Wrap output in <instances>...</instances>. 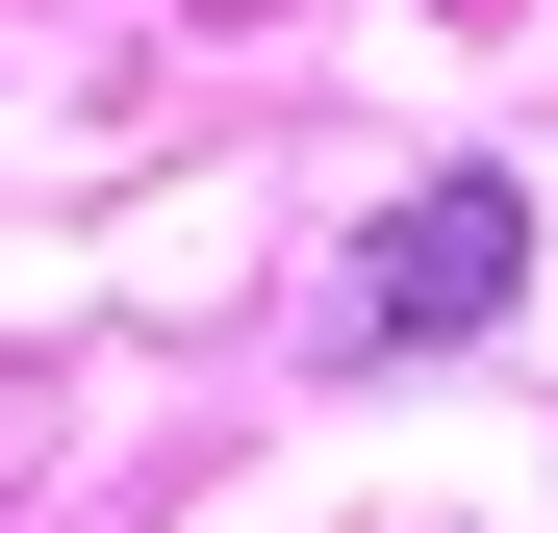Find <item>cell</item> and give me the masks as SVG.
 Instances as JSON below:
<instances>
[{
  "label": "cell",
  "instance_id": "cell-1",
  "mask_svg": "<svg viewBox=\"0 0 558 533\" xmlns=\"http://www.w3.org/2000/svg\"><path fill=\"white\" fill-rule=\"evenodd\" d=\"M508 280H533V204H508V178H432V204L355 229L330 355H457V330H508Z\"/></svg>",
  "mask_w": 558,
  "mask_h": 533
}]
</instances>
